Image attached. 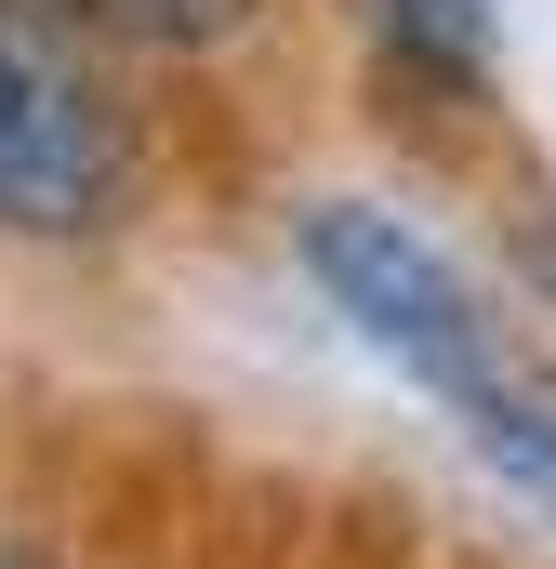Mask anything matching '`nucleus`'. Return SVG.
I'll use <instances>...</instances> for the list:
<instances>
[{
	"label": "nucleus",
	"mask_w": 556,
	"mask_h": 569,
	"mask_svg": "<svg viewBox=\"0 0 556 569\" xmlns=\"http://www.w3.org/2000/svg\"><path fill=\"white\" fill-rule=\"evenodd\" d=\"M305 279L358 318L371 358H398L437 411H464V437H477L530 503H556V398L504 371L490 305L464 291V266H450L424 226L371 212V199H318V212H305Z\"/></svg>",
	"instance_id": "f257e3e1"
},
{
	"label": "nucleus",
	"mask_w": 556,
	"mask_h": 569,
	"mask_svg": "<svg viewBox=\"0 0 556 569\" xmlns=\"http://www.w3.org/2000/svg\"><path fill=\"white\" fill-rule=\"evenodd\" d=\"M133 93L80 0H0V226L13 239H107L133 212Z\"/></svg>",
	"instance_id": "f03ea898"
},
{
	"label": "nucleus",
	"mask_w": 556,
	"mask_h": 569,
	"mask_svg": "<svg viewBox=\"0 0 556 569\" xmlns=\"http://www.w3.org/2000/svg\"><path fill=\"white\" fill-rule=\"evenodd\" d=\"M371 27H385V67L424 80L437 107H464L490 80V0H371Z\"/></svg>",
	"instance_id": "7ed1b4c3"
},
{
	"label": "nucleus",
	"mask_w": 556,
	"mask_h": 569,
	"mask_svg": "<svg viewBox=\"0 0 556 569\" xmlns=\"http://www.w3.org/2000/svg\"><path fill=\"white\" fill-rule=\"evenodd\" d=\"M107 40H159V53H199V40H239L252 0H80Z\"/></svg>",
	"instance_id": "20e7f679"
},
{
	"label": "nucleus",
	"mask_w": 556,
	"mask_h": 569,
	"mask_svg": "<svg viewBox=\"0 0 556 569\" xmlns=\"http://www.w3.org/2000/svg\"><path fill=\"white\" fill-rule=\"evenodd\" d=\"M530 266H544V291H556V226H530Z\"/></svg>",
	"instance_id": "39448f33"
},
{
	"label": "nucleus",
	"mask_w": 556,
	"mask_h": 569,
	"mask_svg": "<svg viewBox=\"0 0 556 569\" xmlns=\"http://www.w3.org/2000/svg\"><path fill=\"white\" fill-rule=\"evenodd\" d=\"M0 569H40V557H0Z\"/></svg>",
	"instance_id": "423d86ee"
}]
</instances>
